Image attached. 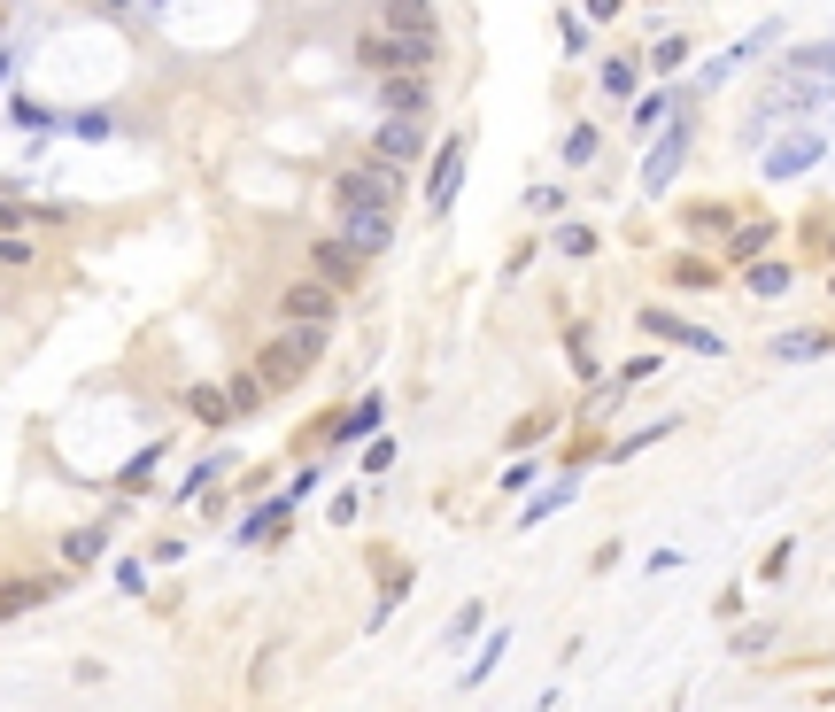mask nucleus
Masks as SVG:
<instances>
[{
    "mask_svg": "<svg viewBox=\"0 0 835 712\" xmlns=\"http://www.w3.org/2000/svg\"><path fill=\"white\" fill-rule=\"evenodd\" d=\"M766 248H774V225H766V217H750L743 233L727 240V256H735V264H750V256H766Z\"/></svg>",
    "mask_w": 835,
    "mask_h": 712,
    "instance_id": "obj_15",
    "label": "nucleus"
},
{
    "mask_svg": "<svg viewBox=\"0 0 835 712\" xmlns=\"http://www.w3.org/2000/svg\"><path fill=\"white\" fill-rule=\"evenodd\" d=\"M372 426H379V403H356V418H341L348 442H356V434H372Z\"/></svg>",
    "mask_w": 835,
    "mask_h": 712,
    "instance_id": "obj_27",
    "label": "nucleus"
},
{
    "mask_svg": "<svg viewBox=\"0 0 835 712\" xmlns=\"http://www.w3.org/2000/svg\"><path fill=\"white\" fill-rule=\"evenodd\" d=\"M828 155V132H812V124H797V132H781V140H766V163L758 171L766 178H805L812 163Z\"/></svg>",
    "mask_w": 835,
    "mask_h": 712,
    "instance_id": "obj_2",
    "label": "nucleus"
},
{
    "mask_svg": "<svg viewBox=\"0 0 835 712\" xmlns=\"http://www.w3.org/2000/svg\"><path fill=\"white\" fill-rule=\"evenodd\" d=\"M634 78H642V70H634V55H611V62H604V93H634Z\"/></svg>",
    "mask_w": 835,
    "mask_h": 712,
    "instance_id": "obj_20",
    "label": "nucleus"
},
{
    "mask_svg": "<svg viewBox=\"0 0 835 712\" xmlns=\"http://www.w3.org/2000/svg\"><path fill=\"white\" fill-rule=\"evenodd\" d=\"M0 264H31V248L24 240H0Z\"/></svg>",
    "mask_w": 835,
    "mask_h": 712,
    "instance_id": "obj_28",
    "label": "nucleus"
},
{
    "mask_svg": "<svg viewBox=\"0 0 835 712\" xmlns=\"http://www.w3.org/2000/svg\"><path fill=\"white\" fill-rule=\"evenodd\" d=\"M317 271H325V287H333V295H348V287H356V248H333V240H325V248H317Z\"/></svg>",
    "mask_w": 835,
    "mask_h": 712,
    "instance_id": "obj_13",
    "label": "nucleus"
},
{
    "mask_svg": "<svg viewBox=\"0 0 835 712\" xmlns=\"http://www.w3.org/2000/svg\"><path fill=\"white\" fill-rule=\"evenodd\" d=\"M457 178H464V140H441V148H433V178H426V209H433V217H449Z\"/></svg>",
    "mask_w": 835,
    "mask_h": 712,
    "instance_id": "obj_6",
    "label": "nucleus"
},
{
    "mask_svg": "<svg viewBox=\"0 0 835 712\" xmlns=\"http://www.w3.org/2000/svg\"><path fill=\"white\" fill-rule=\"evenodd\" d=\"M557 248H565V256H588V248H596V233H588V225H557Z\"/></svg>",
    "mask_w": 835,
    "mask_h": 712,
    "instance_id": "obj_25",
    "label": "nucleus"
},
{
    "mask_svg": "<svg viewBox=\"0 0 835 712\" xmlns=\"http://www.w3.org/2000/svg\"><path fill=\"white\" fill-rule=\"evenodd\" d=\"M8 225H31V209H16V202H0V233H8Z\"/></svg>",
    "mask_w": 835,
    "mask_h": 712,
    "instance_id": "obj_29",
    "label": "nucleus"
},
{
    "mask_svg": "<svg viewBox=\"0 0 835 712\" xmlns=\"http://www.w3.org/2000/svg\"><path fill=\"white\" fill-rule=\"evenodd\" d=\"M673 101H681V93H650V101H642V109H634V132H650V124H658L665 109H673Z\"/></svg>",
    "mask_w": 835,
    "mask_h": 712,
    "instance_id": "obj_23",
    "label": "nucleus"
},
{
    "mask_svg": "<svg viewBox=\"0 0 835 712\" xmlns=\"http://www.w3.org/2000/svg\"><path fill=\"white\" fill-rule=\"evenodd\" d=\"M642 333H658V341H673V349H696V356H727L720 333L689 326V318H673V310H642Z\"/></svg>",
    "mask_w": 835,
    "mask_h": 712,
    "instance_id": "obj_5",
    "label": "nucleus"
},
{
    "mask_svg": "<svg viewBox=\"0 0 835 712\" xmlns=\"http://www.w3.org/2000/svg\"><path fill=\"white\" fill-rule=\"evenodd\" d=\"M588 16H619V0H588Z\"/></svg>",
    "mask_w": 835,
    "mask_h": 712,
    "instance_id": "obj_30",
    "label": "nucleus"
},
{
    "mask_svg": "<svg viewBox=\"0 0 835 712\" xmlns=\"http://www.w3.org/2000/svg\"><path fill=\"white\" fill-rule=\"evenodd\" d=\"M55 581H16V589H0V612H24V604H47Z\"/></svg>",
    "mask_w": 835,
    "mask_h": 712,
    "instance_id": "obj_18",
    "label": "nucleus"
},
{
    "mask_svg": "<svg viewBox=\"0 0 835 712\" xmlns=\"http://www.w3.org/2000/svg\"><path fill=\"white\" fill-rule=\"evenodd\" d=\"M681 155H689V117H681V124H673V132H665V140H658V148H650V163H642V186L658 194L665 178L681 171Z\"/></svg>",
    "mask_w": 835,
    "mask_h": 712,
    "instance_id": "obj_10",
    "label": "nucleus"
},
{
    "mask_svg": "<svg viewBox=\"0 0 835 712\" xmlns=\"http://www.w3.org/2000/svg\"><path fill=\"white\" fill-rule=\"evenodd\" d=\"M379 16H387V31H403V39H441L433 0H379Z\"/></svg>",
    "mask_w": 835,
    "mask_h": 712,
    "instance_id": "obj_9",
    "label": "nucleus"
},
{
    "mask_svg": "<svg viewBox=\"0 0 835 712\" xmlns=\"http://www.w3.org/2000/svg\"><path fill=\"white\" fill-rule=\"evenodd\" d=\"M101 542H109L101 527H78L70 542H62V550H70V565H86V558H101Z\"/></svg>",
    "mask_w": 835,
    "mask_h": 712,
    "instance_id": "obj_21",
    "label": "nucleus"
},
{
    "mask_svg": "<svg viewBox=\"0 0 835 712\" xmlns=\"http://www.w3.org/2000/svg\"><path fill=\"white\" fill-rule=\"evenodd\" d=\"M750 295H789V264H750Z\"/></svg>",
    "mask_w": 835,
    "mask_h": 712,
    "instance_id": "obj_19",
    "label": "nucleus"
},
{
    "mask_svg": "<svg viewBox=\"0 0 835 712\" xmlns=\"http://www.w3.org/2000/svg\"><path fill=\"white\" fill-rule=\"evenodd\" d=\"M341 240L356 248V256H379V248L395 240V209H379V202H341Z\"/></svg>",
    "mask_w": 835,
    "mask_h": 712,
    "instance_id": "obj_4",
    "label": "nucleus"
},
{
    "mask_svg": "<svg viewBox=\"0 0 835 712\" xmlns=\"http://www.w3.org/2000/svg\"><path fill=\"white\" fill-rule=\"evenodd\" d=\"M379 101H387L395 117H426V109H433V86H426V78H410V70H395V78L379 86Z\"/></svg>",
    "mask_w": 835,
    "mask_h": 712,
    "instance_id": "obj_11",
    "label": "nucleus"
},
{
    "mask_svg": "<svg viewBox=\"0 0 835 712\" xmlns=\"http://www.w3.org/2000/svg\"><path fill=\"white\" fill-rule=\"evenodd\" d=\"M194 418H202V426H225V418H232V395H225V387H194Z\"/></svg>",
    "mask_w": 835,
    "mask_h": 712,
    "instance_id": "obj_16",
    "label": "nucleus"
},
{
    "mask_svg": "<svg viewBox=\"0 0 835 712\" xmlns=\"http://www.w3.org/2000/svg\"><path fill=\"white\" fill-rule=\"evenodd\" d=\"M565 163H573V171L596 163V124H573V132H565Z\"/></svg>",
    "mask_w": 835,
    "mask_h": 712,
    "instance_id": "obj_17",
    "label": "nucleus"
},
{
    "mask_svg": "<svg viewBox=\"0 0 835 712\" xmlns=\"http://www.w3.org/2000/svg\"><path fill=\"white\" fill-rule=\"evenodd\" d=\"M341 202H379V209H395V171H387V163H356V171H341Z\"/></svg>",
    "mask_w": 835,
    "mask_h": 712,
    "instance_id": "obj_7",
    "label": "nucleus"
},
{
    "mask_svg": "<svg viewBox=\"0 0 835 712\" xmlns=\"http://www.w3.org/2000/svg\"><path fill=\"white\" fill-rule=\"evenodd\" d=\"M263 387H271V380H232V387H225V395H232V418L248 411V403H263Z\"/></svg>",
    "mask_w": 835,
    "mask_h": 712,
    "instance_id": "obj_26",
    "label": "nucleus"
},
{
    "mask_svg": "<svg viewBox=\"0 0 835 712\" xmlns=\"http://www.w3.org/2000/svg\"><path fill=\"white\" fill-rule=\"evenodd\" d=\"M379 155L418 163V155H426V117H395V109H387V124H379Z\"/></svg>",
    "mask_w": 835,
    "mask_h": 712,
    "instance_id": "obj_8",
    "label": "nucleus"
},
{
    "mask_svg": "<svg viewBox=\"0 0 835 712\" xmlns=\"http://www.w3.org/2000/svg\"><path fill=\"white\" fill-rule=\"evenodd\" d=\"M356 55L372 62V70H426V62H441V39H403V31H379V39H356Z\"/></svg>",
    "mask_w": 835,
    "mask_h": 712,
    "instance_id": "obj_1",
    "label": "nucleus"
},
{
    "mask_svg": "<svg viewBox=\"0 0 835 712\" xmlns=\"http://www.w3.org/2000/svg\"><path fill=\"white\" fill-rule=\"evenodd\" d=\"M573 504V480H565V488H549V496H534V504H526V519H549V511H565Z\"/></svg>",
    "mask_w": 835,
    "mask_h": 712,
    "instance_id": "obj_24",
    "label": "nucleus"
},
{
    "mask_svg": "<svg viewBox=\"0 0 835 712\" xmlns=\"http://www.w3.org/2000/svg\"><path fill=\"white\" fill-rule=\"evenodd\" d=\"M681 62H689V39H658L650 47V70H681Z\"/></svg>",
    "mask_w": 835,
    "mask_h": 712,
    "instance_id": "obj_22",
    "label": "nucleus"
},
{
    "mask_svg": "<svg viewBox=\"0 0 835 712\" xmlns=\"http://www.w3.org/2000/svg\"><path fill=\"white\" fill-rule=\"evenodd\" d=\"M287 326H333V287H287Z\"/></svg>",
    "mask_w": 835,
    "mask_h": 712,
    "instance_id": "obj_12",
    "label": "nucleus"
},
{
    "mask_svg": "<svg viewBox=\"0 0 835 712\" xmlns=\"http://www.w3.org/2000/svg\"><path fill=\"white\" fill-rule=\"evenodd\" d=\"M828 349H835L828 333H781V341H774L781 364H812V356H828Z\"/></svg>",
    "mask_w": 835,
    "mask_h": 712,
    "instance_id": "obj_14",
    "label": "nucleus"
},
{
    "mask_svg": "<svg viewBox=\"0 0 835 712\" xmlns=\"http://www.w3.org/2000/svg\"><path fill=\"white\" fill-rule=\"evenodd\" d=\"M317 341H325V326H294V333H279V341L263 349V380H271V387L302 380V372L317 364Z\"/></svg>",
    "mask_w": 835,
    "mask_h": 712,
    "instance_id": "obj_3",
    "label": "nucleus"
}]
</instances>
